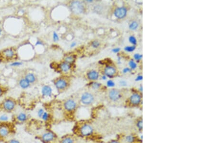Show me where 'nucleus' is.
<instances>
[{
	"mask_svg": "<svg viewBox=\"0 0 216 143\" xmlns=\"http://www.w3.org/2000/svg\"><path fill=\"white\" fill-rule=\"evenodd\" d=\"M75 132L78 135L84 138H88L93 135L95 130L90 123L87 121L81 122L77 124Z\"/></svg>",
	"mask_w": 216,
	"mask_h": 143,
	"instance_id": "1",
	"label": "nucleus"
},
{
	"mask_svg": "<svg viewBox=\"0 0 216 143\" xmlns=\"http://www.w3.org/2000/svg\"><path fill=\"white\" fill-rule=\"evenodd\" d=\"M18 57L17 50L14 47L6 48L0 51V62L7 63L14 61Z\"/></svg>",
	"mask_w": 216,
	"mask_h": 143,
	"instance_id": "2",
	"label": "nucleus"
},
{
	"mask_svg": "<svg viewBox=\"0 0 216 143\" xmlns=\"http://www.w3.org/2000/svg\"><path fill=\"white\" fill-rule=\"evenodd\" d=\"M17 105V101L16 100L12 97H8L2 101L0 105V107L1 111L12 113L16 110Z\"/></svg>",
	"mask_w": 216,
	"mask_h": 143,
	"instance_id": "3",
	"label": "nucleus"
},
{
	"mask_svg": "<svg viewBox=\"0 0 216 143\" xmlns=\"http://www.w3.org/2000/svg\"><path fill=\"white\" fill-rule=\"evenodd\" d=\"M12 122L0 123V140L9 138L14 131Z\"/></svg>",
	"mask_w": 216,
	"mask_h": 143,
	"instance_id": "4",
	"label": "nucleus"
},
{
	"mask_svg": "<svg viewBox=\"0 0 216 143\" xmlns=\"http://www.w3.org/2000/svg\"><path fill=\"white\" fill-rule=\"evenodd\" d=\"M57 136L53 131L48 130L43 132L40 136L39 139L43 143H53L57 140Z\"/></svg>",
	"mask_w": 216,
	"mask_h": 143,
	"instance_id": "5",
	"label": "nucleus"
},
{
	"mask_svg": "<svg viewBox=\"0 0 216 143\" xmlns=\"http://www.w3.org/2000/svg\"><path fill=\"white\" fill-rule=\"evenodd\" d=\"M70 9L73 13L76 14H80L83 13L85 7L81 1H75L71 3Z\"/></svg>",
	"mask_w": 216,
	"mask_h": 143,
	"instance_id": "6",
	"label": "nucleus"
},
{
	"mask_svg": "<svg viewBox=\"0 0 216 143\" xmlns=\"http://www.w3.org/2000/svg\"><path fill=\"white\" fill-rule=\"evenodd\" d=\"M28 120V115L24 112H20L16 114V115L13 116V122H15L19 124L24 123Z\"/></svg>",
	"mask_w": 216,
	"mask_h": 143,
	"instance_id": "7",
	"label": "nucleus"
},
{
	"mask_svg": "<svg viewBox=\"0 0 216 143\" xmlns=\"http://www.w3.org/2000/svg\"><path fill=\"white\" fill-rule=\"evenodd\" d=\"M95 100L94 95L90 92H85L81 97V102L85 105H90L93 103Z\"/></svg>",
	"mask_w": 216,
	"mask_h": 143,
	"instance_id": "8",
	"label": "nucleus"
},
{
	"mask_svg": "<svg viewBox=\"0 0 216 143\" xmlns=\"http://www.w3.org/2000/svg\"><path fill=\"white\" fill-rule=\"evenodd\" d=\"M63 107L68 112H72L75 111L77 107L76 102L73 100L68 99L63 104Z\"/></svg>",
	"mask_w": 216,
	"mask_h": 143,
	"instance_id": "9",
	"label": "nucleus"
},
{
	"mask_svg": "<svg viewBox=\"0 0 216 143\" xmlns=\"http://www.w3.org/2000/svg\"><path fill=\"white\" fill-rule=\"evenodd\" d=\"M122 143H137L138 139L134 134L124 135L119 139Z\"/></svg>",
	"mask_w": 216,
	"mask_h": 143,
	"instance_id": "10",
	"label": "nucleus"
},
{
	"mask_svg": "<svg viewBox=\"0 0 216 143\" xmlns=\"http://www.w3.org/2000/svg\"><path fill=\"white\" fill-rule=\"evenodd\" d=\"M109 97L111 101H117L122 97V94L118 90L112 89L109 92Z\"/></svg>",
	"mask_w": 216,
	"mask_h": 143,
	"instance_id": "11",
	"label": "nucleus"
},
{
	"mask_svg": "<svg viewBox=\"0 0 216 143\" xmlns=\"http://www.w3.org/2000/svg\"><path fill=\"white\" fill-rule=\"evenodd\" d=\"M142 101V97L139 94L134 93L131 95L129 98L130 103L131 105L137 106L139 105Z\"/></svg>",
	"mask_w": 216,
	"mask_h": 143,
	"instance_id": "12",
	"label": "nucleus"
},
{
	"mask_svg": "<svg viewBox=\"0 0 216 143\" xmlns=\"http://www.w3.org/2000/svg\"><path fill=\"white\" fill-rule=\"evenodd\" d=\"M11 113H0V123H10L13 122V116L10 115Z\"/></svg>",
	"mask_w": 216,
	"mask_h": 143,
	"instance_id": "13",
	"label": "nucleus"
},
{
	"mask_svg": "<svg viewBox=\"0 0 216 143\" xmlns=\"http://www.w3.org/2000/svg\"><path fill=\"white\" fill-rule=\"evenodd\" d=\"M127 14V9L124 7L117 8L114 11V15L118 18H123Z\"/></svg>",
	"mask_w": 216,
	"mask_h": 143,
	"instance_id": "14",
	"label": "nucleus"
},
{
	"mask_svg": "<svg viewBox=\"0 0 216 143\" xmlns=\"http://www.w3.org/2000/svg\"><path fill=\"white\" fill-rule=\"evenodd\" d=\"M59 143H76V139L73 135H65L60 139Z\"/></svg>",
	"mask_w": 216,
	"mask_h": 143,
	"instance_id": "15",
	"label": "nucleus"
},
{
	"mask_svg": "<svg viewBox=\"0 0 216 143\" xmlns=\"http://www.w3.org/2000/svg\"><path fill=\"white\" fill-rule=\"evenodd\" d=\"M55 85L57 89L63 90L67 87V83L65 79H60L55 81Z\"/></svg>",
	"mask_w": 216,
	"mask_h": 143,
	"instance_id": "16",
	"label": "nucleus"
},
{
	"mask_svg": "<svg viewBox=\"0 0 216 143\" xmlns=\"http://www.w3.org/2000/svg\"><path fill=\"white\" fill-rule=\"evenodd\" d=\"M41 92L44 96L50 97L52 94V90L50 86L45 85L42 88Z\"/></svg>",
	"mask_w": 216,
	"mask_h": 143,
	"instance_id": "17",
	"label": "nucleus"
},
{
	"mask_svg": "<svg viewBox=\"0 0 216 143\" xmlns=\"http://www.w3.org/2000/svg\"><path fill=\"white\" fill-rule=\"evenodd\" d=\"M104 72L107 76L112 77L116 73V69L113 66H106L104 69Z\"/></svg>",
	"mask_w": 216,
	"mask_h": 143,
	"instance_id": "18",
	"label": "nucleus"
},
{
	"mask_svg": "<svg viewBox=\"0 0 216 143\" xmlns=\"http://www.w3.org/2000/svg\"><path fill=\"white\" fill-rule=\"evenodd\" d=\"M19 85L23 89H26L30 86V83L25 78H22L18 81Z\"/></svg>",
	"mask_w": 216,
	"mask_h": 143,
	"instance_id": "19",
	"label": "nucleus"
},
{
	"mask_svg": "<svg viewBox=\"0 0 216 143\" xmlns=\"http://www.w3.org/2000/svg\"><path fill=\"white\" fill-rule=\"evenodd\" d=\"M87 76L88 79L90 80H96L99 77V74L96 71L91 70L88 72Z\"/></svg>",
	"mask_w": 216,
	"mask_h": 143,
	"instance_id": "20",
	"label": "nucleus"
},
{
	"mask_svg": "<svg viewBox=\"0 0 216 143\" xmlns=\"http://www.w3.org/2000/svg\"><path fill=\"white\" fill-rule=\"evenodd\" d=\"M24 78L29 81L30 83H33L36 81V77L33 73H28L25 76Z\"/></svg>",
	"mask_w": 216,
	"mask_h": 143,
	"instance_id": "21",
	"label": "nucleus"
},
{
	"mask_svg": "<svg viewBox=\"0 0 216 143\" xmlns=\"http://www.w3.org/2000/svg\"><path fill=\"white\" fill-rule=\"evenodd\" d=\"M71 66L69 64L66 62H63L60 65V68L63 72H67L70 69Z\"/></svg>",
	"mask_w": 216,
	"mask_h": 143,
	"instance_id": "22",
	"label": "nucleus"
},
{
	"mask_svg": "<svg viewBox=\"0 0 216 143\" xmlns=\"http://www.w3.org/2000/svg\"><path fill=\"white\" fill-rule=\"evenodd\" d=\"M136 127L140 131H141L143 130V119L142 118H138L136 122Z\"/></svg>",
	"mask_w": 216,
	"mask_h": 143,
	"instance_id": "23",
	"label": "nucleus"
},
{
	"mask_svg": "<svg viewBox=\"0 0 216 143\" xmlns=\"http://www.w3.org/2000/svg\"><path fill=\"white\" fill-rule=\"evenodd\" d=\"M50 114H49V113L46 111H45L44 113H43V115L42 116L41 119L44 122H48L50 120Z\"/></svg>",
	"mask_w": 216,
	"mask_h": 143,
	"instance_id": "24",
	"label": "nucleus"
},
{
	"mask_svg": "<svg viewBox=\"0 0 216 143\" xmlns=\"http://www.w3.org/2000/svg\"><path fill=\"white\" fill-rule=\"evenodd\" d=\"M7 91V89L1 84H0V98H1Z\"/></svg>",
	"mask_w": 216,
	"mask_h": 143,
	"instance_id": "25",
	"label": "nucleus"
},
{
	"mask_svg": "<svg viewBox=\"0 0 216 143\" xmlns=\"http://www.w3.org/2000/svg\"><path fill=\"white\" fill-rule=\"evenodd\" d=\"M65 62L68 64L72 63L75 61V58L72 56H67L65 58Z\"/></svg>",
	"mask_w": 216,
	"mask_h": 143,
	"instance_id": "26",
	"label": "nucleus"
},
{
	"mask_svg": "<svg viewBox=\"0 0 216 143\" xmlns=\"http://www.w3.org/2000/svg\"><path fill=\"white\" fill-rule=\"evenodd\" d=\"M138 24L137 22L136 21H133L130 25V29L132 30H135L138 27Z\"/></svg>",
	"mask_w": 216,
	"mask_h": 143,
	"instance_id": "27",
	"label": "nucleus"
},
{
	"mask_svg": "<svg viewBox=\"0 0 216 143\" xmlns=\"http://www.w3.org/2000/svg\"><path fill=\"white\" fill-rule=\"evenodd\" d=\"M6 143H21V142L17 139L11 138L6 141Z\"/></svg>",
	"mask_w": 216,
	"mask_h": 143,
	"instance_id": "28",
	"label": "nucleus"
},
{
	"mask_svg": "<svg viewBox=\"0 0 216 143\" xmlns=\"http://www.w3.org/2000/svg\"><path fill=\"white\" fill-rule=\"evenodd\" d=\"M129 42H131L132 44L134 45H135L137 43V39L135 38L134 36H131L129 37Z\"/></svg>",
	"mask_w": 216,
	"mask_h": 143,
	"instance_id": "29",
	"label": "nucleus"
},
{
	"mask_svg": "<svg viewBox=\"0 0 216 143\" xmlns=\"http://www.w3.org/2000/svg\"><path fill=\"white\" fill-rule=\"evenodd\" d=\"M135 49V47L134 46H126L124 48V50L127 52H131L134 51Z\"/></svg>",
	"mask_w": 216,
	"mask_h": 143,
	"instance_id": "30",
	"label": "nucleus"
},
{
	"mask_svg": "<svg viewBox=\"0 0 216 143\" xmlns=\"http://www.w3.org/2000/svg\"><path fill=\"white\" fill-rule=\"evenodd\" d=\"M44 112L45 110L43 109V108L39 109L37 112V117H39V118H41L42 116L43 115V113Z\"/></svg>",
	"mask_w": 216,
	"mask_h": 143,
	"instance_id": "31",
	"label": "nucleus"
},
{
	"mask_svg": "<svg viewBox=\"0 0 216 143\" xmlns=\"http://www.w3.org/2000/svg\"><path fill=\"white\" fill-rule=\"evenodd\" d=\"M91 45H92V46L93 47L95 48H97L100 45V43H99V42H98L97 40H94L93 42H92Z\"/></svg>",
	"mask_w": 216,
	"mask_h": 143,
	"instance_id": "32",
	"label": "nucleus"
},
{
	"mask_svg": "<svg viewBox=\"0 0 216 143\" xmlns=\"http://www.w3.org/2000/svg\"><path fill=\"white\" fill-rule=\"evenodd\" d=\"M129 66L131 67V68H132V69H135V68H137V64L135 63V62H134L133 60L130 61L129 63Z\"/></svg>",
	"mask_w": 216,
	"mask_h": 143,
	"instance_id": "33",
	"label": "nucleus"
},
{
	"mask_svg": "<svg viewBox=\"0 0 216 143\" xmlns=\"http://www.w3.org/2000/svg\"><path fill=\"white\" fill-rule=\"evenodd\" d=\"M101 86V84L98 82H93L92 84V88L94 89H98Z\"/></svg>",
	"mask_w": 216,
	"mask_h": 143,
	"instance_id": "34",
	"label": "nucleus"
},
{
	"mask_svg": "<svg viewBox=\"0 0 216 143\" xmlns=\"http://www.w3.org/2000/svg\"><path fill=\"white\" fill-rule=\"evenodd\" d=\"M107 85L109 87H114L115 86V83L113 81L109 80L107 82Z\"/></svg>",
	"mask_w": 216,
	"mask_h": 143,
	"instance_id": "35",
	"label": "nucleus"
},
{
	"mask_svg": "<svg viewBox=\"0 0 216 143\" xmlns=\"http://www.w3.org/2000/svg\"><path fill=\"white\" fill-rule=\"evenodd\" d=\"M59 36L57 34L56 32H54L53 33V39L54 42H57L59 40Z\"/></svg>",
	"mask_w": 216,
	"mask_h": 143,
	"instance_id": "36",
	"label": "nucleus"
},
{
	"mask_svg": "<svg viewBox=\"0 0 216 143\" xmlns=\"http://www.w3.org/2000/svg\"><path fill=\"white\" fill-rule=\"evenodd\" d=\"M142 57V55H139L138 53H136L134 55V58L137 60H139Z\"/></svg>",
	"mask_w": 216,
	"mask_h": 143,
	"instance_id": "37",
	"label": "nucleus"
},
{
	"mask_svg": "<svg viewBox=\"0 0 216 143\" xmlns=\"http://www.w3.org/2000/svg\"><path fill=\"white\" fill-rule=\"evenodd\" d=\"M107 143H122L119 139H112L107 142Z\"/></svg>",
	"mask_w": 216,
	"mask_h": 143,
	"instance_id": "38",
	"label": "nucleus"
},
{
	"mask_svg": "<svg viewBox=\"0 0 216 143\" xmlns=\"http://www.w3.org/2000/svg\"><path fill=\"white\" fill-rule=\"evenodd\" d=\"M20 65H21V63L20 62H15L12 64L11 66H19Z\"/></svg>",
	"mask_w": 216,
	"mask_h": 143,
	"instance_id": "39",
	"label": "nucleus"
},
{
	"mask_svg": "<svg viewBox=\"0 0 216 143\" xmlns=\"http://www.w3.org/2000/svg\"><path fill=\"white\" fill-rule=\"evenodd\" d=\"M120 50V48H114L112 50V52H114V53H118V52H119Z\"/></svg>",
	"mask_w": 216,
	"mask_h": 143,
	"instance_id": "40",
	"label": "nucleus"
},
{
	"mask_svg": "<svg viewBox=\"0 0 216 143\" xmlns=\"http://www.w3.org/2000/svg\"><path fill=\"white\" fill-rule=\"evenodd\" d=\"M130 71V69L129 68H125L122 71H123V72L124 73H126L127 72H129Z\"/></svg>",
	"mask_w": 216,
	"mask_h": 143,
	"instance_id": "41",
	"label": "nucleus"
},
{
	"mask_svg": "<svg viewBox=\"0 0 216 143\" xmlns=\"http://www.w3.org/2000/svg\"><path fill=\"white\" fill-rule=\"evenodd\" d=\"M143 79V77L142 76H139L137 77V79H135V80L137 81H141Z\"/></svg>",
	"mask_w": 216,
	"mask_h": 143,
	"instance_id": "42",
	"label": "nucleus"
},
{
	"mask_svg": "<svg viewBox=\"0 0 216 143\" xmlns=\"http://www.w3.org/2000/svg\"><path fill=\"white\" fill-rule=\"evenodd\" d=\"M120 84L122 86H126V82H125V81H121Z\"/></svg>",
	"mask_w": 216,
	"mask_h": 143,
	"instance_id": "43",
	"label": "nucleus"
},
{
	"mask_svg": "<svg viewBox=\"0 0 216 143\" xmlns=\"http://www.w3.org/2000/svg\"><path fill=\"white\" fill-rule=\"evenodd\" d=\"M76 45V42H72V44H71V47H74Z\"/></svg>",
	"mask_w": 216,
	"mask_h": 143,
	"instance_id": "44",
	"label": "nucleus"
},
{
	"mask_svg": "<svg viewBox=\"0 0 216 143\" xmlns=\"http://www.w3.org/2000/svg\"><path fill=\"white\" fill-rule=\"evenodd\" d=\"M102 79H107L106 77L105 76H103L102 77Z\"/></svg>",
	"mask_w": 216,
	"mask_h": 143,
	"instance_id": "45",
	"label": "nucleus"
},
{
	"mask_svg": "<svg viewBox=\"0 0 216 143\" xmlns=\"http://www.w3.org/2000/svg\"><path fill=\"white\" fill-rule=\"evenodd\" d=\"M102 143V142H94V143Z\"/></svg>",
	"mask_w": 216,
	"mask_h": 143,
	"instance_id": "46",
	"label": "nucleus"
},
{
	"mask_svg": "<svg viewBox=\"0 0 216 143\" xmlns=\"http://www.w3.org/2000/svg\"><path fill=\"white\" fill-rule=\"evenodd\" d=\"M1 32H2V30H1V29L0 28V35L1 34Z\"/></svg>",
	"mask_w": 216,
	"mask_h": 143,
	"instance_id": "47",
	"label": "nucleus"
}]
</instances>
